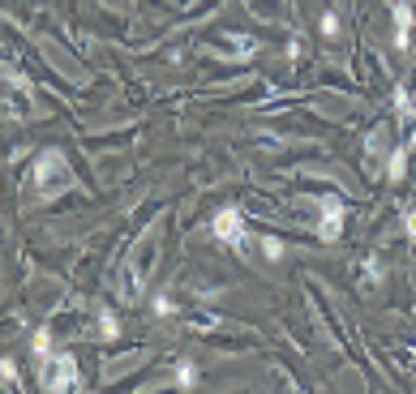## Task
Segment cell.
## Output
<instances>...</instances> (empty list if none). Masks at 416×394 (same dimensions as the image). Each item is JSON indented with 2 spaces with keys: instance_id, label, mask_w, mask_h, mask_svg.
<instances>
[{
  "instance_id": "obj_10",
  "label": "cell",
  "mask_w": 416,
  "mask_h": 394,
  "mask_svg": "<svg viewBox=\"0 0 416 394\" xmlns=\"http://www.w3.org/2000/svg\"><path fill=\"white\" fill-rule=\"evenodd\" d=\"M31 352H35V360H47V356H52V334L35 330V334H31Z\"/></svg>"
},
{
  "instance_id": "obj_14",
  "label": "cell",
  "mask_w": 416,
  "mask_h": 394,
  "mask_svg": "<svg viewBox=\"0 0 416 394\" xmlns=\"http://www.w3.org/2000/svg\"><path fill=\"white\" fill-rule=\"evenodd\" d=\"M262 253L271 257V262H279V257H283V244H279L275 236H262Z\"/></svg>"
},
{
  "instance_id": "obj_11",
  "label": "cell",
  "mask_w": 416,
  "mask_h": 394,
  "mask_svg": "<svg viewBox=\"0 0 416 394\" xmlns=\"http://www.w3.org/2000/svg\"><path fill=\"white\" fill-rule=\"evenodd\" d=\"M0 382H5V390H17L22 386V377H17V364L5 356V360H0Z\"/></svg>"
},
{
  "instance_id": "obj_8",
  "label": "cell",
  "mask_w": 416,
  "mask_h": 394,
  "mask_svg": "<svg viewBox=\"0 0 416 394\" xmlns=\"http://www.w3.org/2000/svg\"><path fill=\"white\" fill-rule=\"evenodd\" d=\"M408 151H412V142H403L395 155H390V163H386V176L390 180H403V171H408Z\"/></svg>"
},
{
  "instance_id": "obj_13",
  "label": "cell",
  "mask_w": 416,
  "mask_h": 394,
  "mask_svg": "<svg viewBox=\"0 0 416 394\" xmlns=\"http://www.w3.org/2000/svg\"><path fill=\"white\" fill-rule=\"evenodd\" d=\"M193 382H198V368H193V364H181V368H176V386H181V390H189Z\"/></svg>"
},
{
  "instance_id": "obj_16",
  "label": "cell",
  "mask_w": 416,
  "mask_h": 394,
  "mask_svg": "<svg viewBox=\"0 0 416 394\" xmlns=\"http://www.w3.org/2000/svg\"><path fill=\"white\" fill-rule=\"evenodd\" d=\"M322 35H326V39H335V35H339V17H335V13H326V17H322Z\"/></svg>"
},
{
  "instance_id": "obj_12",
  "label": "cell",
  "mask_w": 416,
  "mask_h": 394,
  "mask_svg": "<svg viewBox=\"0 0 416 394\" xmlns=\"http://www.w3.org/2000/svg\"><path fill=\"white\" fill-rule=\"evenodd\" d=\"M99 334H103V339H116V334H120V322H116V317H112L108 309L99 313Z\"/></svg>"
},
{
  "instance_id": "obj_5",
  "label": "cell",
  "mask_w": 416,
  "mask_h": 394,
  "mask_svg": "<svg viewBox=\"0 0 416 394\" xmlns=\"http://www.w3.org/2000/svg\"><path fill=\"white\" fill-rule=\"evenodd\" d=\"M317 214H322L317 219V236L326 244L344 236V202H339V197H322V202H317Z\"/></svg>"
},
{
  "instance_id": "obj_3",
  "label": "cell",
  "mask_w": 416,
  "mask_h": 394,
  "mask_svg": "<svg viewBox=\"0 0 416 394\" xmlns=\"http://www.w3.org/2000/svg\"><path fill=\"white\" fill-rule=\"evenodd\" d=\"M39 386L43 390H73V386H82L78 360H73V356H47V360H39Z\"/></svg>"
},
{
  "instance_id": "obj_17",
  "label": "cell",
  "mask_w": 416,
  "mask_h": 394,
  "mask_svg": "<svg viewBox=\"0 0 416 394\" xmlns=\"http://www.w3.org/2000/svg\"><path fill=\"white\" fill-rule=\"evenodd\" d=\"M403 232H408V240H416V210L403 214Z\"/></svg>"
},
{
  "instance_id": "obj_15",
  "label": "cell",
  "mask_w": 416,
  "mask_h": 394,
  "mask_svg": "<svg viewBox=\"0 0 416 394\" xmlns=\"http://www.w3.org/2000/svg\"><path fill=\"white\" fill-rule=\"evenodd\" d=\"M382 142H386V125H378L369 133V155H382Z\"/></svg>"
},
{
  "instance_id": "obj_4",
  "label": "cell",
  "mask_w": 416,
  "mask_h": 394,
  "mask_svg": "<svg viewBox=\"0 0 416 394\" xmlns=\"http://www.w3.org/2000/svg\"><path fill=\"white\" fill-rule=\"evenodd\" d=\"M210 236L215 240H224V244H236V249H244V219L236 206H224L215 214V223H210Z\"/></svg>"
},
{
  "instance_id": "obj_2",
  "label": "cell",
  "mask_w": 416,
  "mask_h": 394,
  "mask_svg": "<svg viewBox=\"0 0 416 394\" xmlns=\"http://www.w3.org/2000/svg\"><path fill=\"white\" fill-rule=\"evenodd\" d=\"M151 270H155V232H151V240H142L133 249L125 275H120V296H125V300H142V279L151 275Z\"/></svg>"
},
{
  "instance_id": "obj_6",
  "label": "cell",
  "mask_w": 416,
  "mask_h": 394,
  "mask_svg": "<svg viewBox=\"0 0 416 394\" xmlns=\"http://www.w3.org/2000/svg\"><path fill=\"white\" fill-rule=\"evenodd\" d=\"M5 82H9V90H13V98H9V116L22 120V116H26V108H31V82L22 78L17 69H5Z\"/></svg>"
},
{
  "instance_id": "obj_9",
  "label": "cell",
  "mask_w": 416,
  "mask_h": 394,
  "mask_svg": "<svg viewBox=\"0 0 416 394\" xmlns=\"http://www.w3.org/2000/svg\"><path fill=\"white\" fill-rule=\"evenodd\" d=\"M395 112H399V120H403L408 129L416 125V108H412V94H408L403 86H395Z\"/></svg>"
},
{
  "instance_id": "obj_7",
  "label": "cell",
  "mask_w": 416,
  "mask_h": 394,
  "mask_svg": "<svg viewBox=\"0 0 416 394\" xmlns=\"http://www.w3.org/2000/svg\"><path fill=\"white\" fill-rule=\"evenodd\" d=\"M390 13H395V47H408V35H412V5H408V0H395V9H390Z\"/></svg>"
},
{
  "instance_id": "obj_1",
  "label": "cell",
  "mask_w": 416,
  "mask_h": 394,
  "mask_svg": "<svg viewBox=\"0 0 416 394\" xmlns=\"http://www.w3.org/2000/svg\"><path fill=\"white\" fill-rule=\"evenodd\" d=\"M31 185H35V193L43 197V202H52V197L69 193V189H73V167H69V159H65L60 151H43V155L35 159V167H31Z\"/></svg>"
}]
</instances>
